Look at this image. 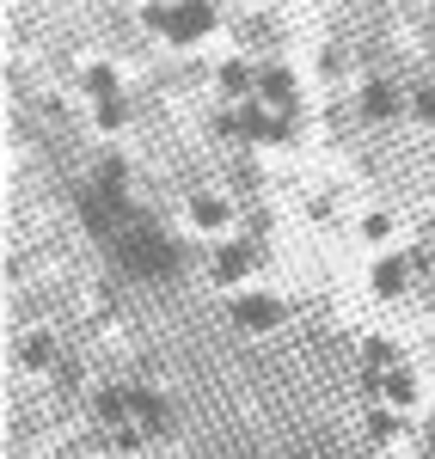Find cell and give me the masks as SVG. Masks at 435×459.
<instances>
[{"instance_id": "6da1fadb", "label": "cell", "mask_w": 435, "mask_h": 459, "mask_svg": "<svg viewBox=\"0 0 435 459\" xmlns=\"http://www.w3.org/2000/svg\"><path fill=\"white\" fill-rule=\"evenodd\" d=\"M117 257H123L135 276H172V270H178V251L166 246L160 233H129V239L117 246Z\"/></svg>"}, {"instance_id": "7a4b0ae2", "label": "cell", "mask_w": 435, "mask_h": 459, "mask_svg": "<svg viewBox=\"0 0 435 459\" xmlns=\"http://www.w3.org/2000/svg\"><path fill=\"white\" fill-rule=\"evenodd\" d=\"M135 423H142L147 435H160V429L172 423V411H166V398H160V392H147V386H135Z\"/></svg>"}, {"instance_id": "3957f363", "label": "cell", "mask_w": 435, "mask_h": 459, "mask_svg": "<svg viewBox=\"0 0 435 459\" xmlns=\"http://www.w3.org/2000/svg\"><path fill=\"white\" fill-rule=\"evenodd\" d=\"M233 318H239V325H252V331H264V325H276V307H270V300H239Z\"/></svg>"}, {"instance_id": "277c9868", "label": "cell", "mask_w": 435, "mask_h": 459, "mask_svg": "<svg viewBox=\"0 0 435 459\" xmlns=\"http://www.w3.org/2000/svg\"><path fill=\"white\" fill-rule=\"evenodd\" d=\"M25 368H37V374L56 368V343H49V337H31V343H25Z\"/></svg>"}, {"instance_id": "5b68a950", "label": "cell", "mask_w": 435, "mask_h": 459, "mask_svg": "<svg viewBox=\"0 0 435 459\" xmlns=\"http://www.w3.org/2000/svg\"><path fill=\"white\" fill-rule=\"evenodd\" d=\"M239 270H252V257H246V251H221L215 276H227V282H233V276H239Z\"/></svg>"}, {"instance_id": "8992f818", "label": "cell", "mask_w": 435, "mask_h": 459, "mask_svg": "<svg viewBox=\"0 0 435 459\" xmlns=\"http://www.w3.org/2000/svg\"><path fill=\"white\" fill-rule=\"evenodd\" d=\"M289 459H313V454H289Z\"/></svg>"}]
</instances>
